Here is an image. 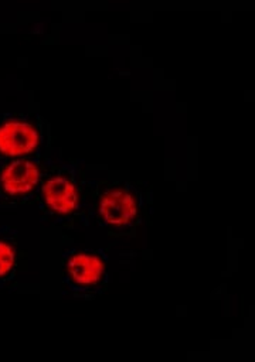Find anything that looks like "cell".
<instances>
[{"mask_svg": "<svg viewBox=\"0 0 255 362\" xmlns=\"http://www.w3.org/2000/svg\"><path fill=\"white\" fill-rule=\"evenodd\" d=\"M40 211L45 221L72 228L75 219L84 216L85 180L74 164L48 163L40 185Z\"/></svg>", "mask_w": 255, "mask_h": 362, "instance_id": "1", "label": "cell"}, {"mask_svg": "<svg viewBox=\"0 0 255 362\" xmlns=\"http://www.w3.org/2000/svg\"><path fill=\"white\" fill-rule=\"evenodd\" d=\"M62 260L65 294L89 300L102 293L108 280V256L103 249H68Z\"/></svg>", "mask_w": 255, "mask_h": 362, "instance_id": "2", "label": "cell"}, {"mask_svg": "<svg viewBox=\"0 0 255 362\" xmlns=\"http://www.w3.org/2000/svg\"><path fill=\"white\" fill-rule=\"evenodd\" d=\"M45 163L40 157L7 158L0 167V208L26 205L40 191Z\"/></svg>", "mask_w": 255, "mask_h": 362, "instance_id": "3", "label": "cell"}, {"mask_svg": "<svg viewBox=\"0 0 255 362\" xmlns=\"http://www.w3.org/2000/svg\"><path fill=\"white\" fill-rule=\"evenodd\" d=\"M140 204V194L132 185L108 184L98 192L95 216L98 223L110 233H123L135 225Z\"/></svg>", "mask_w": 255, "mask_h": 362, "instance_id": "4", "label": "cell"}, {"mask_svg": "<svg viewBox=\"0 0 255 362\" xmlns=\"http://www.w3.org/2000/svg\"><path fill=\"white\" fill-rule=\"evenodd\" d=\"M42 130L40 124L23 117L0 122V156L4 158L41 157Z\"/></svg>", "mask_w": 255, "mask_h": 362, "instance_id": "5", "label": "cell"}, {"mask_svg": "<svg viewBox=\"0 0 255 362\" xmlns=\"http://www.w3.org/2000/svg\"><path fill=\"white\" fill-rule=\"evenodd\" d=\"M20 266L18 233L7 225L0 226V290L10 287Z\"/></svg>", "mask_w": 255, "mask_h": 362, "instance_id": "6", "label": "cell"}]
</instances>
